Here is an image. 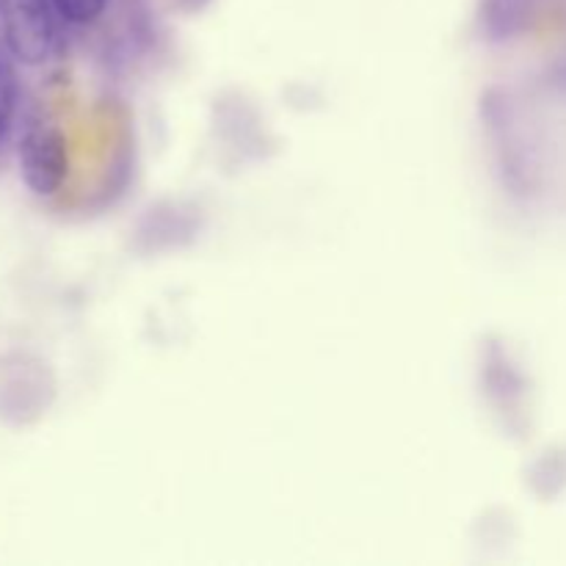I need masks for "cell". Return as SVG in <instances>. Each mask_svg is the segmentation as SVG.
I'll return each mask as SVG.
<instances>
[{"label": "cell", "mask_w": 566, "mask_h": 566, "mask_svg": "<svg viewBox=\"0 0 566 566\" xmlns=\"http://www.w3.org/2000/svg\"><path fill=\"white\" fill-rule=\"evenodd\" d=\"M66 20L55 0H3V31L11 55L22 64H44L61 48Z\"/></svg>", "instance_id": "1"}, {"label": "cell", "mask_w": 566, "mask_h": 566, "mask_svg": "<svg viewBox=\"0 0 566 566\" xmlns=\"http://www.w3.org/2000/svg\"><path fill=\"white\" fill-rule=\"evenodd\" d=\"M20 171L25 186L39 197H53L70 175L66 138L53 122H33L20 138Z\"/></svg>", "instance_id": "2"}, {"label": "cell", "mask_w": 566, "mask_h": 566, "mask_svg": "<svg viewBox=\"0 0 566 566\" xmlns=\"http://www.w3.org/2000/svg\"><path fill=\"white\" fill-rule=\"evenodd\" d=\"M17 105V77L14 70H11L9 61L0 55V138L9 133L11 116H14Z\"/></svg>", "instance_id": "3"}, {"label": "cell", "mask_w": 566, "mask_h": 566, "mask_svg": "<svg viewBox=\"0 0 566 566\" xmlns=\"http://www.w3.org/2000/svg\"><path fill=\"white\" fill-rule=\"evenodd\" d=\"M61 9V14L70 22H77V25H86V22H94L105 11L108 0H55Z\"/></svg>", "instance_id": "4"}]
</instances>
